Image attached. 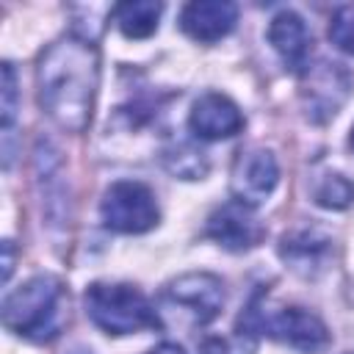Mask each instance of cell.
<instances>
[{"label":"cell","instance_id":"obj_10","mask_svg":"<svg viewBox=\"0 0 354 354\" xmlns=\"http://www.w3.org/2000/svg\"><path fill=\"white\" fill-rule=\"evenodd\" d=\"M33 163H36V185L41 194V213L47 224L50 227L69 224V183L64 177V163L58 158V149L47 138L36 141Z\"/></svg>","mask_w":354,"mask_h":354},{"label":"cell","instance_id":"obj_19","mask_svg":"<svg viewBox=\"0 0 354 354\" xmlns=\"http://www.w3.org/2000/svg\"><path fill=\"white\" fill-rule=\"evenodd\" d=\"M329 39L343 53L354 55V6H340L329 22Z\"/></svg>","mask_w":354,"mask_h":354},{"label":"cell","instance_id":"obj_1","mask_svg":"<svg viewBox=\"0 0 354 354\" xmlns=\"http://www.w3.org/2000/svg\"><path fill=\"white\" fill-rule=\"evenodd\" d=\"M39 105L64 133H83L91 122L100 88V53L86 36L53 41L36 66Z\"/></svg>","mask_w":354,"mask_h":354},{"label":"cell","instance_id":"obj_11","mask_svg":"<svg viewBox=\"0 0 354 354\" xmlns=\"http://www.w3.org/2000/svg\"><path fill=\"white\" fill-rule=\"evenodd\" d=\"M279 257L293 274L315 279L332 263V238L318 227H299L282 238Z\"/></svg>","mask_w":354,"mask_h":354},{"label":"cell","instance_id":"obj_2","mask_svg":"<svg viewBox=\"0 0 354 354\" xmlns=\"http://www.w3.org/2000/svg\"><path fill=\"white\" fill-rule=\"evenodd\" d=\"M66 321V290L53 274H36L3 301V324L33 343L53 340Z\"/></svg>","mask_w":354,"mask_h":354},{"label":"cell","instance_id":"obj_9","mask_svg":"<svg viewBox=\"0 0 354 354\" xmlns=\"http://www.w3.org/2000/svg\"><path fill=\"white\" fill-rule=\"evenodd\" d=\"M205 235L227 252H249V249L263 243L266 227L257 218L254 207L241 205V202L232 199V202H224L221 207H216L207 216Z\"/></svg>","mask_w":354,"mask_h":354},{"label":"cell","instance_id":"obj_17","mask_svg":"<svg viewBox=\"0 0 354 354\" xmlns=\"http://www.w3.org/2000/svg\"><path fill=\"white\" fill-rule=\"evenodd\" d=\"M313 199H315V205H321L326 210H346L354 202V183L348 177H343L340 171H326L315 180Z\"/></svg>","mask_w":354,"mask_h":354},{"label":"cell","instance_id":"obj_3","mask_svg":"<svg viewBox=\"0 0 354 354\" xmlns=\"http://www.w3.org/2000/svg\"><path fill=\"white\" fill-rule=\"evenodd\" d=\"M238 329L252 332V335L266 332L277 343H282L288 348H296L301 354H318L329 346V329L315 313H310L304 307L266 310L263 290H257L252 296V301L246 304V310L241 313Z\"/></svg>","mask_w":354,"mask_h":354},{"label":"cell","instance_id":"obj_16","mask_svg":"<svg viewBox=\"0 0 354 354\" xmlns=\"http://www.w3.org/2000/svg\"><path fill=\"white\" fill-rule=\"evenodd\" d=\"M163 163L174 177L183 180H202L207 171V158L191 141H174L163 149Z\"/></svg>","mask_w":354,"mask_h":354},{"label":"cell","instance_id":"obj_22","mask_svg":"<svg viewBox=\"0 0 354 354\" xmlns=\"http://www.w3.org/2000/svg\"><path fill=\"white\" fill-rule=\"evenodd\" d=\"M147 354H185V351H183V346H177V343H160V346L149 348Z\"/></svg>","mask_w":354,"mask_h":354},{"label":"cell","instance_id":"obj_21","mask_svg":"<svg viewBox=\"0 0 354 354\" xmlns=\"http://www.w3.org/2000/svg\"><path fill=\"white\" fill-rule=\"evenodd\" d=\"M11 268H14V246L11 241H3V282H8Z\"/></svg>","mask_w":354,"mask_h":354},{"label":"cell","instance_id":"obj_4","mask_svg":"<svg viewBox=\"0 0 354 354\" xmlns=\"http://www.w3.org/2000/svg\"><path fill=\"white\" fill-rule=\"evenodd\" d=\"M86 315L94 326L108 335H133L141 329L160 326V318L149 299L124 282H94L83 296Z\"/></svg>","mask_w":354,"mask_h":354},{"label":"cell","instance_id":"obj_13","mask_svg":"<svg viewBox=\"0 0 354 354\" xmlns=\"http://www.w3.org/2000/svg\"><path fill=\"white\" fill-rule=\"evenodd\" d=\"M268 41H271L274 53L282 58L285 69H290L293 75H301L310 66L313 36H310L307 22L296 11L285 8V11H279L271 19V25H268Z\"/></svg>","mask_w":354,"mask_h":354},{"label":"cell","instance_id":"obj_8","mask_svg":"<svg viewBox=\"0 0 354 354\" xmlns=\"http://www.w3.org/2000/svg\"><path fill=\"white\" fill-rule=\"evenodd\" d=\"M277 183H279V163L271 149L249 147V149L238 152V158L232 163V177H230L235 202L257 207L274 194Z\"/></svg>","mask_w":354,"mask_h":354},{"label":"cell","instance_id":"obj_12","mask_svg":"<svg viewBox=\"0 0 354 354\" xmlns=\"http://www.w3.org/2000/svg\"><path fill=\"white\" fill-rule=\"evenodd\" d=\"M188 124L196 138L221 141V138H232L243 130V113L227 94L207 91L194 102V108L188 113Z\"/></svg>","mask_w":354,"mask_h":354},{"label":"cell","instance_id":"obj_5","mask_svg":"<svg viewBox=\"0 0 354 354\" xmlns=\"http://www.w3.org/2000/svg\"><path fill=\"white\" fill-rule=\"evenodd\" d=\"M299 77H301L299 97H301L304 116L315 124L335 119L354 88V75L340 61L321 58L318 64H310Z\"/></svg>","mask_w":354,"mask_h":354},{"label":"cell","instance_id":"obj_20","mask_svg":"<svg viewBox=\"0 0 354 354\" xmlns=\"http://www.w3.org/2000/svg\"><path fill=\"white\" fill-rule=\"evenodd\" d=\"M0 116H3V133H11V124L17 119V72L11 64H3V88H0Z\"/></svg>","mask_w":354,"mask_h":354},{"label":"cell","instance_id":"obj_6","mask_svg":"<svg viewBox=\"0 0 354 354\" xmlns=\"http://www.w3.org/2000/svg\"><path fill=\"white\" fill-rule=\"evenodd\" d=\"M160 304L166 313H174L194 326H205L224 310V282L210 271L183 274L163 288Z\"/></svg>","mask_w":354,"mask_h":354},{"label":"cell","instance_id":"obj_23","mask_svg":"<svg viewBox=\"0 0 354 354\" xmlns=\"http://www.w3.org/2000/svg\"><path fill=\"white\" fill-rule=\"evenodd\" d=\"M348 141H351V149H354V127H351V138Z\"/></svg>","mask_w":354,"mask_h":354},{"label":"cell","instance_id":"obj_14","mask_svg":"<svg viewBox=\"0 0 354 354\" xmlns=\"http://www.w3.org/2000/svg\"><path fill=\"white\" fill-rule=\"evenodd\" d=\"M238 22V6L230 0H194L180 14V28L202 44H213L232 33Z\"/></svg>","mask_w":354,"mask_h":354},{"label":"cell","instance_id":"obj_18","mask_svg":"<svg viewBox=\"0 0 354 354\" xmlns=\"http://www.w3.org/2000/svg\"><path fill=\"white\" fill-rule=\"evenodd\" d=\"M257 351V335L238 329L230 337H205L199 346V354H254Z\"/></svg>","mask_w":354,"mask_h":354},{"label":"cell","instance_id":"obj_7","mask_svg":"<svg viewBox=\"0 0 354 354\" xmlns=\"http://www.w3.org/2000/svg\"><path fill=\"white\" fill-rule=\"evenodd\" d=\"M100 218L108 230L138 235L158 224L160 210L155 194L138 180H119L105 188L100 202Z\"/></svg>","mask_w":354,"mask_h":354},{"label":"cell","instance_id":"obj_15","mask_svg":"<svg viewBox=\"0 0 354 354\" xmlns=\"http://www.w3.org/2000/svg\"><path fill=\"white\" fill-rule=\"evenodd\" d=\"M163 14L160 3L152 0H136V3H122L113 8V22L127 39H147L158 30V19Z\"/></svg>","mask_w":354,"mask_h":354}]
</instances>
